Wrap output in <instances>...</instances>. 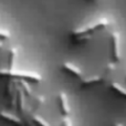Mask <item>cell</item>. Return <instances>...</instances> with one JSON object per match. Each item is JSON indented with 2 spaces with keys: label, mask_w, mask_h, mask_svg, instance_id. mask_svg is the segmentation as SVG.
I'll return each mask as SVG.
<instances>
[{
  "label": "cell",
  "mask_w": 126,
  "mask_h": 126,
  "mask_svg": "<svg viewBox=\"0 0 126 126\" xmlns=\"http://www.w3.org/2000/svg\"><path fill=\"white\" fill-rule=\"evenodd\" d=\"M18 55V49L16 47H12L8 50V54H7V67L8 70L16 69V60H17Z\"/></svg>",
  "instance_id": "cell-10"
},
{
  "label": "cell",
  "mask_w": 126,
  "mask_h": 126,
  "mask_svg": "<svg viewBox=\"0 0 126 126\" xmlns=\"http://www.w3.org/2000/svg\"><path fill=\"white\" fill-rule=\"evenodd\" d=\"M98 83H103V79L101 76V74H94V75L87 76V78H83L81 80L80 86L82 89H85V87L92 86V85L98 84Z\"/></svg>",
  "instance_id": "cell-9"
},
{
  "label": "cell",
  "mask_w": 126,
  "mask_h": 126,
  "mask_svg": "<svg viewBox=\"0 0 126 126\" xmlns=\"http://www.w3.org/2000/svg\"><path fill=\"white\" fill-rule=\"evenodd\" d=\"M110 87H111V90H113L115 93L120 94V95L123 96V97L126 96L125 87L123 86V85H121L118 82H116V81H112V82H110Z\"/></svg>",
  "instance_id": "cell-12"
},
{
  "label": "cell",
  "mask_w": 126,
  "mask_h": 126,
  "mask_svg": "<svg viewBox=\"0 0 126 126\" xmlns=\"http://www.w3.org/2000/svg\"><path fill=\"white\" fill-rule=\"evenodd\" d=\"M61 67L64 72L69 73L70 75H73V76H75V78L80 79V80H82V79L84 78V72H83V70L72 62H69V61L63 62Z\"/></svg>",
  "instance_id": "cell-5"
},
{
  "label": "cell",
  "mask_w": 126,
  "mask_h": 126,
  "mask_svg": "<svg viewBox=\"0 0 126 126\" xmlns=\"http://www.w3.org/2000/svg\"><path fill=\"white\" fill-rule=\"evenodd\" d=\"M58 100H59V106H60L61 114L63 116H70L71 109H70V103H69V98H67L66 93L60 92L59 95H58Z\"/></svg>",
  "instance_id": "cell-7"
},
{
  "label": "cell",
  "mask_w": 126,
  "mask_h": 126,
  "mask_svg": "<svg viewBox=\"0 0 126 126\" xmlns=\"http://www.w3.org/2000/svg\"><path fill=\"white\" fill-rule=\"evenodd\" d=\"M11 33L6 29H0V39L1 40H8L10 39Z\"/></svg>",
  "instance_id": "cell-14"
},
{
  "label": "cell",
  "mask_w": 126,
  "mask_h": 126,
  "mask_svg": "<svg viewBox=\"0 0 126 126\" xmlns=\"http://www.w3.org/2000/svg\"><path fill=\"white\" fill-rule=\"evenodd\" d=\"M0 76H6L10 79H17V80H24L27 82L40 83L42 81V76L39 73L30 71H19V70H8V69H0Z\"/></svg>",
  "instance_id": "cell-2"
},
{
  "label": "cell",
  "mask_w": 126,
  "mask_h": 126,
  "mask_svg": "<svg viewBox=\"0 0 126 126\" xmlns=\"http://www.w3.org/2000/svg\"><path fill=\"white\" fill-rule=\"evenodd\" d=\"M115 69H116V63H114V62H110L105 65L103 71L100 73L103 79V82H106V81H109L110 79H111V76L113 75Z\"/></svg>",
  "instance_id": "cell-11"
},
{
  "label": "cell",
  "mask_w": 126,
  "mask_h": 126,
  "mask_svg": "<svg viewBox=\"0 0 126 126\" xmlns=\"http://www.w3.org/2000/svg\"><path fill=\"white\" fill-rule=\"evenodd\" d=\"M28 118H29V122L34 123L37 126H53L47 120H44L40 114H38V112L31 111L29 109H28Z\"/></svg>",
  "instance_id": "cell-8"
},
{
  "label": "cell",
  "mask_w": 126,
  "mask_h": 126,
  "mask_svg": "<svg viewBox=\"0 0 126 126\" xmlns=\"http://www.w3.org/2000/svg\"><path fill=\"white\" fill-rule=\"evenodd\" d=\"M0 118L4 120L9 123H12V124L17 125V126H23L26 125L24 121L21 118V116H17L16 114L11 113L8 111H0Z\"/></svg>",
  "instance_id": "cell-6"
},
{
  "label": "cell",
  "mask_w": 126,
  "mask_h": 126,
  "mask_svg": "<svg viewBox=\"0 0 126 126\" xmlns=\"http://www.w3.org/2000/svg\"><path fill=\"white\" fill-rule=\"evenodd\" d=\"M4 43H3V40H0V50H1L2 48H3Z\"/></svg>",
  "instance_id": "cell-16"
},
{
  "label": "cell",
  "mask_w": 126,
  "mask_h": 126,
  "mask_svg": "<svg viewBox=\"0 0 126 126\" xmlns=\"http://www.w3.org/2000/svg\"><path fill=\"white\" fill-rule=\"evenodd\" d=\"M94 1H96V0H94Z\"/></svg>",
  "instance_id": "cell-17"
},
{
  "label": "cell",
  "mask_w": 126,
  "mask_h": 126,
  "mask_svg": "<svg viewBox=\"0 0 126 126\" xmlns=\"http://www.w3.org/2000/svg\"><path fill=\"white\" fill-rule=\"evenodd\" d=\"M17 87L18 80L17 79H10L6 85V96L8 97L9 104L13 110H16V98H17Z\"/></svg>",
  "instance_id": "cell-4"
},
{
  "label": "cell",
  "mask_w": 126,
  "mask_h": 126,
  "mask_svg": "<svg viewBox=\"0 0 126 126\" xmlns=\"http://www.w3.org/2000/svg\"><path fill=\"white\" fill-rule=\"evenodd\" d=\"M110 24H111V20L110 19H107V18H98V19L94 20V21L85 23L83 26L72 30L71 38H75L82 34H93L94 32H96L98 30L106 29L107 27H110Z\"/></svg>",
  "instance_id": "cell-1"
},
{
  "label": "cell",
  "mask_w": 126,
  "mask_h": 126,
  "mask_svg": "<svg viewBox=\"0 0 126 126\" xmlns=\"http://www.w3.org/2000/svg\"><path fill=\"white\" fill-rule=\"evenodd\" d=\"M111 44H112V60L114 63H120L122 60V50H121V37L120 33L116 31H112L111 34Z\"/></svg>",
  "instance_id": "cell-3"
},
{
  "label": "cell",
  "mask_w": 126,
  "mask_h": 126,
  "mask_svg": "<svg viewBox=\"0 0 126 126\" xmlns=\"http://www.w3.org/2000/svg\"><path fill=\"white\" fill-rule=\"evenodd\" d=\"M112 126H125L123 123H118V122H115V123H113L112 124Z\"/></svg>",
  "instance_id": "cell-15"
},
{
  "label": "cell",
  "mask_w": 126,
  "mask_h": 126,
  "mask_svg": "<svg viewBox=\"0 0 126 126\" xmlns=\"http://www.w3.org/2000/svg\"><path fill=\"white\" fill-rule=\"evenodd\" d=\"M58 126H73V123H72L71 118L69 116H63V118L60 121Z\"/></svg>",
  "instance_id": "cell-13"
}]
</instances>
